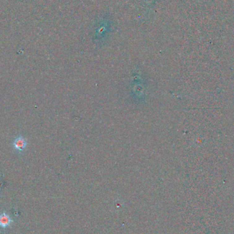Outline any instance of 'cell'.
<instances>
[{
  "instance_id": "6da1fadb",
  "label": "cell",
  "mask_w": 234,
  "mask_h": 234,
  "mask_svg": "<svg viewBox=\"0 0 234 234\" xmlns=\"http://www.w3.org/2000/svg\"><path fill=\"white\" fill-rule=\"evenodd\" d=\"M11 223H12V220L11 219L8 214L6 212L0 214V227L2 228H6L10 226Z\"/></svg>"
},
{
  "instance_id": "7a4b0ae2",
  "label": "cell",
  "mask_w": 234,
  "mask_h": 234,
  "mask_svg": "<svg viewBox=\"0 0 234 234\" xmlns=\"http://www.w3.org/2000/svg\"><path fill=\"white\" fill-rule=\"evenodd\" d=\"M25 145H26V142L25 141V140L23 139L22 138L16 139L14 142L15 148L18 149L19 151H21L22 149H24L25 147Z\"/></svg>"
}]
</instances>
